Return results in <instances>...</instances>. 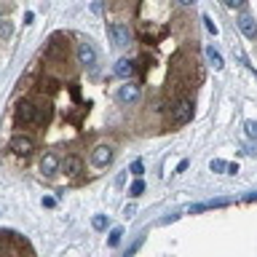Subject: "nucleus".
Instances as JSON below:
<instances>
[{"mask_svg": "<svg viewBox=\"0 0 257 257\" xmlns=\"http://www.w3.org/2000/svg\"><path fill=\"white\" fill-rule=\"evenodd\" d=\"M193 118V102L191 99H180L174 105V110H171V121H174L177 126L188 124V121Z\"/></svg>", "mask_w": 257, "mask_h": 257, "instance_id": "nucleus-1", "label": "nucleus"}, {"mask_svg": "<svg viewBox=\"0 0 257 257\" xmlns=\"http://www.w3.org/2000/svg\"><path fill=\"white\" fill-rule=\"evenodd\" d=\"M107 35H110V40L115 43V46H128V40H131V32H128V27L126 24H121V22H113L107 27Z\"/></svg>", "mask_w": 257, "mask_h": 257, "instance_id": "nucleus-2", "label": "nucleus"}, {"mask_svg": "<svg viewBox=\"0 0 257 257\" xmlns=\"http://www.w3.org/2000/svg\"><path fill=\"white\" fill-rule=\"evenodd\" d=\"M59 166H62V161H59L57 153H46V156L40 158V171L43 177H54L59 171Z\"/></svg>", "mask_w": 257, "mask_h": 257, "instance_id": "nucleus-3", "label": "nucleus"}, {"mask_svg": "<svg viewBox=\"0 0 257 257\" xmlns=\"http://www.w3.org/2000/svg\"><path fill=\"white\" fill-rule=\"evenodd\" d=\"M11 150L16 153V156H30V153H32V139L30 137H24V134H16V137H11V145H8Z\"/></svg>", "mask_w": 257, "mask_h": 257, "instance_id": "nucleus-4", "label": "nucleus"}, {"mask_svg": "<svg viewBox=\"0 0 257 257\" xmlns=\"http://www.w3.org/2000/svg\"><path fill=\"white\" fill-rule=\"evenodd\" d=\"M110 161H113V148H110V145L94 148V153H91V163H94V166H107Z\"/></svg>", "mask_w": 257, "mask_h": 257, "instance_id": "nucleus-5", "label": "nucleus"}, {"mask_svg": "<svg viewBox=\"0 0 257 257\" xmlns=\"http://www.w3.org/2000/svg\"><path fill=\"white\" fill-rule=\"evenodd\" d=\"M78 62H81L83 67H94L96 64V51L91 43H81L78 46Z\"/></svg>", "mask_w": 257, "mask_h": 257, "instance_id": "nucleus-6", "label": "nucleus"}, {"mask_svg": "<svg viewBox=\"0 0 257 257\" xmlns=\"http://www.w3.org/2000/svg\"><path fill=\"white\" fill-rule=\"evenodd\" d=\"M16 121H19V124H32L35 121V105L19 102V105H16Z\"/></svg>", "mask_w": 257, "mask_h": 257, "instance_id": "nucleus-7", "label": "nucleus"}, {"mask_svg": "<svg viewBox=\"0 0 257 257\" xmlns=\"http://www.w3.org/2000/svg\"><path fill=\"white\" fill-rule=\"evenodd\" d=\"M59 169H64V174H72V177H75V174H81V171H83V161H81L78 156H67Z\"/></svg>", "mask_w": 257, "mask_h": 257, "instance_id": "nucleus-8", "label": "nucleus"}, {"mask_svg": "<svg viewBox=\"0 0 257 257\" xmlns=\"http://www.w3.org/2000/svg\"><path fill=\"white\" fill-rule=\"evenodd\" d=\"M118 99H121V102H137V99H139V86H134V83L121 86V91H118Z\"/></svg>", "mask_w": 257, "mask_h": 257, "instance_id": "nucleus-9", "label": "nucleus"}, {"mask_svg": "<svg viewBox=\"0 0 257 257\" xmlns=\"http://www.w3.org/2000/svg\"><path fill=\"white\" fill-rule=\"evenodd\" d=\"M238 30H241L247 38H257V22L252 16H241V19H238Z\"/></svg>", "mask_w": 257, "mask_h": 257, "instance_id": "nucleus-10", "label": "nucleus"}, {"mask_svg": "<svg viewBox=\"0 0 257 257\" xmlns=\"http://www.w3.org/2000/svg\"><path fill=\"white\" fill-rule=\"evenodd\" d=\"M134 70H137V67H134L131 59H118V64H115V75L118 78H131Z\"/></svg>", "mask_w": 257, "mask_h": 257, "instance_id": "nucleus-11", "label": "nucleus"}, {"mask_svg": "<svg viewBox=\"0 0 257 257\" xmlns=\"http://www.w3.org/2000/svg\"><path fill=\"white\" fill-rule=\"evenodd\" d=\"M230 201L228 198H217V201H206V204H195L191 206V214H198V212H204V209H217V206H228Z\"/></svg>", "mask_w": 257, "mask_h": 257, "instance_id": "nucleus-12", "label": "nucleus"}, {"mask_svg": "<svg viewBox=\"0 0 257 257\" xmlns=\"http://www.w3.org/2000/svg\"><path fill=\"white\" fill-rule=\"evenodd\" d=\"M206 57H209V62L214 64V70H223V57H220L217 51H214V46H206Z\"/></svg>", "mask_w": 257, "mask_h": 257, "instance_id": "nucleus-13", "label": "nucleus"}, {"mask_svg": "<svg viewBox=\"0 0 257 257\" xmlns=\"http://www.w3.org/2000/svg\"><path fill=\"white\" fill-rule=\"evenodd\" d=\"M142 193H145V182L137 177V180L131 182V188H128V195H134V198H137V195H142Z\"/></svg>", "mask_w": 257, "mask_h": 257, "instance_id": "nucleus-14", "label": "nucleus"}, {"mask_svg": "<svg viewBox=\"0 0 257 257\" xmlns=\"http://www.w3.org/2000/svg\"><path fill=\"white\" fill-rule=\"evenodd\" d=\"M121 236H124V230H121V228H113V230H110V238H107V247H118Z\"/></svg>", "mask_w": 257, "mask_h": 257, "instance_id": "nucleus-15", "label": "nucleus"}, {"mask_svg": "<svg viewBox=\"0 0 257 257\" xmlns=\"http://www.w3.org/2000/svg\"><path fill=\"white\" fill-rule=\"evenodd\" d=\"M91 225H94V230H105L107 228V217L105 214H96V217L91 220Z\"/></svg>", "mask_w": 257, "mask_h": 257, "instance_id": "nucleus-16", "label": "nucleus"}, {"mask_svg": "<svg viewBox=\"0 0 257 257\" xmlns=\"http://www.w3.org/2000/svg\"><path fill=\"white\" fill-rule=\"evenodd\" d=\"M11 32H14L11 22H0V38H11Z\"/></svg>", "mask_w": 257, "mask_h": 257, "instance_id": "nucleus-17", "label": "nucleus"}, {"mask_svg": "<svg viewBox=\"0 0 257 257\" xmlns=\"http://www.w3.org/2000/svg\"><path fill=\"white\" fill-rule=\"evenodd\" d=\"M209 169H212V171H225V169H228V163H225L223 158H214V161L209 163Z\"/></svg>", "mask_w": 257, "mask_h": 257, "instance_id": "nucleus-18", "label": "nucleus"}, {"mask_svg": "<svg viewBox=\"0 0 257 257\" xmlns=\"http://www.w3.org/2000/svg\"><path fill=\"white\" fill-rule=\"evenodd\" d=\"M142 171H145L142 161H134V163H131V174H134V177H142Z\"/></svg>", "mask_w": 257, "mask_h": 257, "instance_id": "nucleus-19", "label": "nucleus"}, {"mask_svg": "<svg viewBox=\"0 0 257 257\" xmlns=\"http://www.w3.org/2000/svg\"><path fill=\"white\" fill-rule=\"evenodd\" d=\"M225 5H228V8H244V3H247V0H223Z\"/></svg>", "mask_w": 257, "mask_h": 257, "instance_id": "nucleus-20", "label": "nucleus"}, {"mask_svg": "<svg viewBox=\"0 0 257 257\" xmlns=\"http://www.w3.org/2000/svg\"><path fill=\"white\" fill-rule=\"evenodd\" d=\"M204 24H206V30H209L212 35H217V27H214V22L209 19V16H204Z\"/></svg>", "mask_w": 257, "mask_h": 257, "instance_id": "nucleus-21", "label": "nucleus"}, {"mask_svg": "<svg viewBox=\"0 0 257 257\" xmlns=\"http://www.w3.org/2000/svg\"><path fill=\"white\" fill-rule=\"evenodd\" d=\"M247 134H249V137H257V124L249 121V124H247Z\"/></svg>", "mask_w": 257, "mask_h": 257, "instance_id": "nucleus-22", "label": "nucleus"}, {"mask_svg": "<svg viewBox=\"0 0 257 257\" xmlns=\"http://www.w3.org/2000/svg\"><path fill=\"white\" fill-rule=\"evenodd\" d=\"M225 171H228V174H236V171H238V163H228V169H225Z\"/></svg>", "mask_w": 257, "mask_h": 257, "instance_id": "nucleus-23", "label": "nucleus"}, {"mask_svg": "<svg viewBox=\"0 0 257 257\" xmlns=\"http://www.w3.org/2000/svg\"><path fill=\"white\" fill-rule=\"evenodd\" d=\"M177 3H180V5H193L195 0H177Z\"/></svg>", "mask_w": 257, "mask_h": 257, "instance_id": "nucleus-24", "label": "nucleus"}]
</instances>
